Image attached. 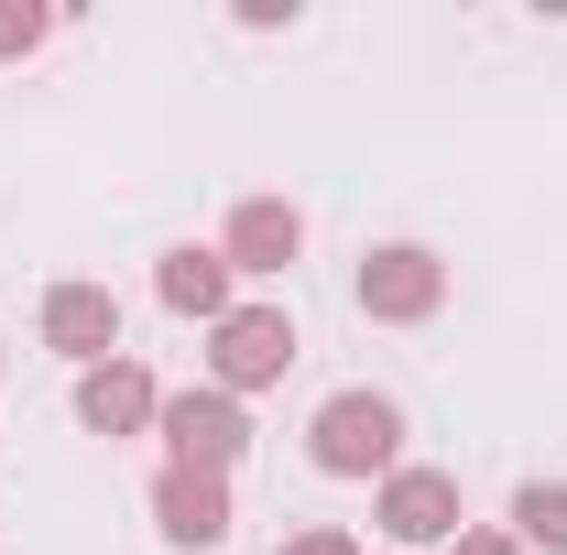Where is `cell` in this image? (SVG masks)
I'll list each match as a JSON object with an SVG mask.
<instances>
[{
	"label": "cell",
	"instance_id": "ba28073f",
	"mask_svg": "<svg viewBox=\"0 0 567 555\" xmlns=\"http://www.w3.org/2000/svg\"><path fill=\"white\" fill-rule=\"evenodd\" d=\"M33 327H44V348L55 359H76V370H99V359H121V294L110 283H44V305H33Z\"/></svg>",
	"mask_w": 567,
	"mask_h": 555
},
{
	"label": "cell",
	"instance_id": "9a60e30c",
	"mask_svg": "<svg viewBox=\"0 0 567 555\" xmlns=\"http://www.w3.org/2000/svg\"><path fill=\"white\" fill-rule=\"evenodd\" d=\"M0 370H11V359H0Z\"/></svg>",
	"mask_w": 567,
	"mask_h": 555
},
{
	"label": "cell",
	"instance_id": "52a82bcc",
	"mask_svg": "<svg viewBox=\"0 0 567 555\" xmlns=\"http://www.w3.org/2000/svg\"><path fill=\"white\" fill-rule=\"evenodd\" d=\"M153 534H164L175 555H218L229 534H240L229 480H218V469H153Z\"/></svg>",
	"mask_w": 567,
	"mask_h": 555
},
{
	"label": "cell",
	"instance_id": "8992f818",
	"mask_svg": "<svg viewBox=\"0 0 567 555\" xmlns=\"http://www.w3.org/2000/svg\"><path fill=\"white\" fill-rule=\"evenodd\" d=\"M218 262L240 283H284L306 262V208L295 197H240V208L218 218Z\"/></svg>",
	"mask_w": 567,
	"mask_h": 555
},
{
	"label": "cell",
	"instance_id": "277c9868",
	"mask_svg": "<svg viewBox=\"0 0 567 555\" xmlns=\"http://www.w3.org/2000/svg\"><path fill=\"white\" fill-rule=\"evenodd\" d=\"M153 436H164V469H218L229 480L251 458V404H229L218 381H197V392H164Z\"/></svg>",
	"mask_w": 567,
	"mask_h": 555
},
{
	"label": "cell",
	"instance_id": "7a4b0ae2",
	"mask_svg": "<svg viewBox=\"0 0 567 555\" xmlns=\"http://www.w3.org/2000/svg\"><path fill=\"white\" fill-rule=\"evenodd\" d=\"M295 316H284L274 294H251V305H229V316H218L208 327V381L218 392H229V404H251V392H274L284 370H295Z\"/></svg>",
	"mask_w": 567,
	"mask_h": 555
},
{
	"label": "cell",
	"instance_id": "9c48e42d",
	"mask_svg": "<svg viewBox=\"0 0 567 555\" xmlns=\"http://www.w3.org/2000/svg\"><path fill=\"white\" fill-rule=\"evenodd\" d=\"M153 415H164V381L142 370L132 348H121V359H99V370H76V425H87V436H110V447H121V436H153Z\"/></svg>",
	"mask_w": 567,
	"mask_h": 555
},
{
	"label": "cell",
	"instance_id": "8fae6325",
	"mask_svg": "<svg viewBox=\"0 0 567 555\" xmlns=\"http://www.w3.org/2000/svg\"><path fill=\"white\" fill-rule=\"evenodd\" d=\"M524 555H567V480H524L513 490V523H502Z\"/></svg>",
	"mask_w": 567,
	"mask_h": 555
},
{
	"label": "cell",
	"instance_id": "3957f363",
	"mask_svg": "<svg viewBox=\"0 0 567 555\" xmlns=\"http://www.w3.org/2000/svg\"><path fill=\"white\" fill-rule=\"evenodd\" d=\"M350 305L371 327H425V316H447V262L425 240H371L350 273Z\"/></svg>",
	"mask_w": 567,
	"mask_h": 555
},
{
	"label": "cell",
	"instance_id": "7c38bea8",
	"mask_svg": "<svg viewBox=\"0 0 567 555\" xmlns=\"http://www.w3.org/2000/svg\"><path fill=\"white\" fill-rule=\"evenodd\" d=\"M44 33H55V11H44V0H0V66L44 55Z\"/></svg>",
	"mask_w": 567,
	"mask_h": 555
},
{
	"label": "cell",
	"instance_id": "6da1fadb",
	"mask_svg": "<svg viewBox=\"0 0 567 555\" xmlns=\"http://www.w3.org/2000/svg\"><path fill=\"white\" fill-rule=\"evenodd\" d=\"M306 458H317V480H393L404 469V404L393 392H371V381H350V392H328L317 415H306Z\"/></svg>",
	"mask_w": 567,
	"mask_h": 555
},
{
	"label": "cell",
	"instance_id": "4fadbf2b",
	"mask_svg": "<svg viewBox=\"0 0 567 555\" xmlns=\"http://www.w3.org/2000/svg\"><path fill=\"white\" fill-rule=\"evenodd\" d=\"M274 555H360V534L350 523H306V534H284Z\"/></svg>",
	"mask_w": 567,
	"mask_h": 555
},
{
	"label": "cell",
	"instance_id": "30bf717a",
	"mask_svg": "<svg viewBox=\"0 0 567 555\" xmlns=\"http://www.w3.org/2000/svg\"><path fill=\"white\" fill-rule=\"evenodd\" d=\"M153 294H164V316H197V327H218V316L240 305V273L218 262V240H175V251L153 262Z\"/></svg>",
	"mask_w": 567,
	"mask_h": 555
},
{
	"label": "cell",
	"instance_id": "5b68a950",
	"mask_svg": "<svg viewBox=\"0 0 567 555\" xmlns=\"http://www.w3.org/2000/svg\"><path fill=\"white\" fill-rule=\"evenodd\" d=\"M371 523L393 534V555L458 545V534H470V501H458V469H425V458H404L393 480L371 490Z\"/></svg>",
	"mask_w": 567,
	"mask_h": 555
},
{
	"label": "cell",
	"instance_id": "5bb4252c",
	"mask_svg": "<svg viewBox=\"0 0 567 555\" xmlns=\"http://www.w3.org/2000/svg\"><path fill=\"white\" fill-rule=\"evenodd\" d=\"M447 555H524V545H513L502 523H470V534H458V545H447Z\"/></svg>",
	"mask_w": 567,
	"mask_h": 555
}]
</instances>
